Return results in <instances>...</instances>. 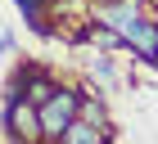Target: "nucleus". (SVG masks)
Returning a JSON list of instances; mask_svg holds the SVG:
<instances>
[{"mask_svg": "<svg viewBox=\"0 0 158 144\" xmlns=\"http://www.w3.org/2000/svg\"><path fill=\"white\" fill-rule=\"evenodd\" d=\"M90 77H99L104 86H118V68H113L109 54H95V59H90Z\"/></svg>", "mask_w": 158, "mask_h": 144, "instance_id": "obj_8", "label": "nucleus"}, {"mask_svg": "<svg viewBox=\"0 0 158 144\" xmlns=\"http://www.w3.org/2000/svg\"><path fill=\"white\" fill-rule=\"evenodd\" d=\"M54 90H59V81H54V77H45V72H41V68L32 72V77H27V99H32V104H36V108L45 104V99L54 95Z\"/></svg>", "mask_w": 158, "mask_h": 144, "instance_id": "obj_6", "label": "nucleus"}, {"mask_svg": "<svg viewBox=\"0 0 158 144\" xmlns=\"http://www.w3.org/2000/svg\"><path fill=\"white\" fill-rule=\"evenodd\" d=\"M149 5H154V9H158V0H149Z\"/></svg>", "mask_w": 158, "mask_h": 144, "instance_id": "obj_10", "label": "nucleus"}, {"mask_svg": "<svg viewBox=\"0 0 158 144\" xmlns=\"http://www.w3.org/2000/svg\"><path fill=\"white\" fill-rule=\"evenodd\" d=\"M122 41H127V50L140 63H158V9L154 5H145V9L135 14V23L122 32Z\"/></svg>", "mask_w": 158, "mask_h": 144, "instance_id": "obj_3", "label": "nucleus"}, {"mask_svg": "<svg viewBox=\"0 0 158 144\" xmlns=\"http://www.w3.org/2000/svg\"><path fill=\"white\" fill-rule=\"evenodd\" d=\"M81 117V90L73 86H59L54 95L41 104V131H45V144H63L68 126Z\"/></svg>", "mask_w": 158, "mask_h": 144, "instance_id": "obj_1", "label": "nucleus"}, {"mask_svg": "<svg viewBox=\"0 0 158 144\" xmlns=\"http://www.w3.org/2000/svg\"><path fill=\"white\" fill-rule=\"evenodd\" d=\"M81 117H86V122H95V126H109V131H113L109 108H104V99H99L95 90H81Z\"/></svg>", "mask_w": 158, "mask_h": 144, "instance_id": "obj_7", "label": "nucleus"}, {"mask_svg": "<svg viewBox=\"0 0 158 144\" xmlns=\"http://www.w3.org/2000/svg\"><path fill=\"white\" fill-rule=\"evenodd\" d=\"M5 131H9L14 144H45V131H41V108L32 99H5Z\"/></svg>", "mask_w": 158, "mask_h": 144, "instance_id": "obj_2", "label": "nucleus"}, {"mask_svg": "<svg viewBox=\"0 0 158 144\" xmlns=\"http://www.w3.org/2000/svg\"><path fill=\"white\" fill-rule=\"evenodd\" d=\"M14 5H18V14H23L27 18V27H32V32L36 36H54V18H50V9H45V0H14Z\"/></svg>", "mask_w": 158, "mask_h": 144, "instance_id": "obj_5", "label": "nucleus"}, {"mask_svg": "<svg viewBox=\"0 0 158 144\" xmlns=\"http://www.w3.org/2000/svg\"><path fill=\"white\" fill-rule=\"evenodd\" d=\"M9 50H14V36H9V32H0V54H9Z\"/></svg>", "mask_w": 158, "mask_h": 144, "instance_id": "obj_9", "label": "nucleus"}, {"mask_svg": "<svg viewBox=\"0 0 158 144\" xmlns=\"http://www.w3.org/2000/svg\"><path fill=\"white\" fill-rule=\"evenodd\" d=\"M109 140H113L109 126H95V122H86V117H77L68 126V135H63V144H109Z\"/></svg>", "mask_w": 158, "mask_h": 144, "instance_id": "obj_4", "label": "nucleus"}]
</instances>
